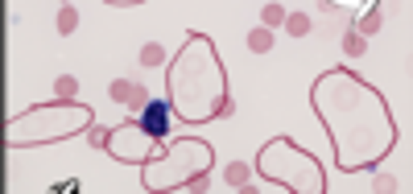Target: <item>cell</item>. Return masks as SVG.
<instances>
[{"mask_svg":"<svg viewBox=\"0 0 413 194\" xmlns=\"http://www.w3.org/2000/svg\"><path fill=\"white\" fill-rule=\"evenodd\" d=\"M310 99H314V111L335 144V165L343 173L372 169L397 144V124L385 107V95L372 83L356 78L352 70H343V66L327 70L310 87Z\"/></svg>","mask_w":413,"mask_h":194,"instance_id":"1","label":"cell"},{"mask_svg":"<svg viewBox=\"0 0 413 194\" xmlns=\"http://www.w3.org/2000/svg\"><path fill=\"white\" fill-rule=\"evenodd\" d=\"M165 95L182 124H211L219 116H232L228 74H223V62H219L215 45L207 41V33L190 29L186 45L174 54V66L165 74Z\"/></svg>","mask_w":413,"mask_h":194,"instance_id":"2","label":"cell"},{"mask_svg":"<svg viewBox=\"0 0 413 194\" xmlns=\"http://www.w3.org/2000/svg\"><path fill=\"white\" fill-rule=\"evenodd\" d=\"M132 120H137V128H141L149 140H157V144L170 136V103H161V99H149L145 111L132 116Z\"/></svg>","mask_w":413,"mask_h":194,"instance_id":"3","label":"cell"},{"mask_svg":"<svg viewBox=\"0 0 413 194\" xmlns=\"http://www.w3.org/2000/svg\"><path fill=\"white\" fill-rule=\"evenodd\" d=\"M108 99H116V103H124L132 116H141V111H145V103H149V91H145V83H132V78H116V83L108 87Z\"/></svg>","mask_w":413,"mask_h":194,"instance_id":"4","label":"cell"},{"mask_svg":"<svg viewBox=\"0 0 413 194\" xmlns=\"http://www.w3.org/2000/svg\"><path fill=\"white\" fill-rule=\"evenodd\" d=\"M223 182H228L232 190H252V165H248V161H232L228 173H223Z\"/></svg>","mask_w":413,"mask_h":194,"instance_id":"5","label":"cell"},{"mask_svg":"<svg viewBox=\"0 0 413 194\" xmlns=\"http://www.w3.org/2000/svg\"><path fill=\"white\" fill-rule=\"evenodd\" d=\"M364 50H368V41L356 33V21H347V29H343V54L347 58H364Z\"/></svg>","mask_w":413,"mask_h":194,"instance_id":"6","label":"cell"},{"mask_svg":"<svg viewBox=\"0 0 413 194\" xmlns=\"http://www.w3.org/2000/svg\"><path fill=\"white\" fill-rule=\"evenodd\" d=\"M281 29H285V33H290V37H306V33H310V29H314V21H310V17H306V12H290V17H285V25H281Z\"/></svg>","mask_w":413,"mask_h":194,"instance_id":"7","label":"cell"},{"mask_svg":"<svg viewBox=\"0 0 413 194\" xmlns=\"http://www.w3.org/2000/svg\"><path fill=\"white\" fill-rule=\"evenodd\" d=\"M273 37H277V33L261 25V29H252V33H248V50H252V54H269V50H273Z\"/></svg>","mask_w":413,"mask_h":194,"instance_id":"8","label":"cell"},{"mask_svg":"<svg viewBox=\"0 0 413 194\" xmlns=\"http://www.w3.org/2000/svg\"><path fill=\"white\" fill-rule=\"evenodd\" d=\"M285 17H290V12H285V8H281L277 0L261 8V21H265V29H281V25H285Z\"/></svg>","mask_w":413,"mask_h":194,"instance_id":"9","label":"cell"},{"mask_svg":"<svg viewBox=\"0 0 413 194\" xmlns=\"http://www.w3.org/2000/svg\"><path fill=\"white\" fill-rule=\"evenodd\" d=\"M165 62V45H157V41H149V45H141V66H149V70H157Z\"/></svg>","mask_w":413,"mask_h":194,"instance_id":"10","label":"cell"},{"mask_svg":"<svg viewBox=\"0 0 413 194\" xmlns=\"http://www.w3.org/2000/svg\"><path fill=\"white\" fill-rule=\"evenodd\" d=\"M74 29H79V12H74L70 4H62V8H58V33H62V37H70Z\"/></svg>","mask_w":413,"mask_h":194,"instance_id":"11","label":"cell"},{"mask_svg":"<svg viewBox=\"0 0 413 194\" xmlns=\"http://www.w3.org/2000/svg\"><path fill=\"white\" fill-rule=\"evenodd\" d=\"M376 29H381V8H372V12H364V17L356 21V33H360L364 41H368V37H372Z\"/></svg>","mask_w":413,"mask_h":194,"instance_id":"12","label":"cell"},{"mask_svg":"<svg viewBox=\"0 0 413 194\" xmlns=\"http://www.w3.org/2000/svg\"><path fill=\"white\" fill-rule=\"evenodd\" d=\"M54 95H58V99H74V95H79V78H74V74H58V78H54Z\"/></svg>","mask_w":413,"mask_h":194,"instance_id":"13","label":"cell"},{"mask_svg":"<svg viewBox=\"0 0 413 194\" xmlns=\"http://www.w3.org/2000/svg\"><path fill=\"white\" fill-rule=\"evenodd\" d=\"M103 140H108V128L91 124V128H87V144H91V149H103Z\"/></svg>","mask_w":413,"mask_h":194,"instance_id":"14","label":"cell"},{"mask_svg":"<svg viewBox=\"0 0 413 194\" xmlns=\"http://www.w3.org/2000/svg\"><path fill=\"white\" fill-rule=\"evenodd\" d=\"M372 186H376V190H397V182H393V177H385V173H381V177H372Z\"/></svg>","mask_w":413,"mask_h":194,"instance_id":"15","label":"cell"}]
</instances>
